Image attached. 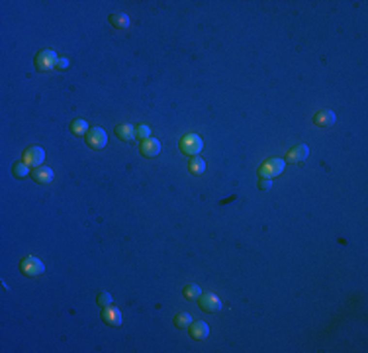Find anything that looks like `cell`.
I'll use <instances>...</instances> for the list:
<instances>
[{
	"label": "cell",
	"instance_id": "cell-1",
	"mask_svg": "<svg viewBox=\"0 0 368 353\" xmlns=\"http://www.w3.org/2000/svg\"><path fill=\"white\" fill-rule=\"evenodd\" d=\"M57 61H59V57L53 49H41V51L35 55V67H37V71H43V73L55 69Z\"/></svg>",
	"mask_w": 368,
	"mask_h": 353
},
{
	"label": "cell",
	"instance_id": "cell-2",
	"mask_svg": "<svg viewBox=\"0 0 368 353\" xmlns=\"http://www.w3.org/2000/svg\"><path fill=\"white\" fill-rule=\"evenodd\" d=\"M202 147H204V141H202V137L196 135V134H188V135H184V137L180 139V151H182L184 155L196 157L200 151H202Z\"/></svg>",
	"mask_w": 368,
	"mask_h": 353
},
{
	"label": "cell",
	"instance_id": "cell-3",
	"mask_svg": "<svg viewBox=\"0 0 368 353\" xmlns=\"http://www.w3.org/2000/svg\"><path fill=\"white\" fill-rule=\"evenodd\" d=\"M286 163L282 159H269L265 165L258 167V175L262 179H272V177H278L282 171H284Z\"/></svg>",
	"mask_w": 368,
	"mask_h": 353
},
{
	"label": "cell",
	"instance_id": "cell-4",
	"mask_svg": "<svg viewBox=\"0 0 368 353\" xmlns=\"http://www.w3.org/2000/svg\"><path fill=\"white\" fill-rule=\"evenodd\" d=\"M86 143L92 147V149H104L108 145V135L102 128H92L88 130L86 134Z\"/></svg>",
	"mask_w": 368,
	"mask_h": 353
},
{
	"label": "cell",
	"instance_id": "cell-5",
	"mask_svg": "<svg viewBox=\"0 0 368 353\" xmlns=\"http://www.w3.org/2000/svg\"><path fill=\"white\" fill-rule=\"evenodd\" d=\"M20 269H22V273H24L26 277H39V275L45 271L43 263H41L37 257H26V259L22 261Z\"/></svg>",
	"mask_w": 368,
	"mask_h": 353
},
{
	"label": "cell",
	"instance_id": "cell-6",
	"mask_svg": "<svg viewBox=\"0 0 368 353\" xmlns=\"http://www.w3.org/2000/svg\"><path fill=\"white\" fill-rule=\"evenodd\" d=\"M43 161H45V151L41 147L33 145L24 151V163H28L30 167H41Z\"/></svg>",
	"mask_w": 368,
	"mask_h": 353
},
{
	"label": "cell",
	"instance_id": "cell-7",
	"mask_svg": "<svg viewBox=\"0 0 368 353\" xmlns=\"http://www.w3.org/2000/svg\"><path fill=\"white\" fill-rule=\"evenodd\" d=\"M200 308L206 312H220L222 310V300L214 294V292H208L200 298Z\"/></svg>",
	"mask_w": 368,
	"mask_h": 353
},
{
	"label": "cell",
	"instance_id": "cell-8",
	"mask_svg": "<svg viewBox=\"0 0 368 353\" xmlns=\"http://www.w3.org/2000/svg\"><path fill=\"white\" fill-rule=\"evenodd\" d=\"M139 149H141V155L143 157H155V155H159V151H161V141L155 139V137L143 139V143H141Z\"/></svg>",
	"mask_w": 368,
	"mask_h": 353
},
{
	"label": "cell",
	"instance_id": "cell-9",
	"mask_svg": "<svg viewBox=\"0 0 368 353\" xmlns=\"http://www.w3.org/2000/svg\"><path fill=\"white\" fill-rule=\"evenodd\" d=\"M102 320L106 324H110V326H122L124 316H122V310H118L114 306H106L104 312H102Z\"/></svg>",
	"mask_w": 368,
	"mask_h": 353
},
{
	"label": "cell",
	"instance_id": "cell-10",
	"mask_svg": "<svg viewBox=\"0 0 368 353\" xmlns=\"http://www.w3.org/2000/svg\"><path fill=\"white\" fill-rule=\"evenodd\" d=\"M116 135L122 139V141H133L135 135H137V130L131 126V124H120L116 128Z\"/></svg>",
	"mask_w": 368,
	"mask_h": 353
},
{
	"label": "cell",
	"instance_id": "cell-11",
	"mask_svg": "<svg viewBox=\"0 0 368 353\" xmlns=\"http://www.w3.org/2000/svg\"><path fill=\"white\" fill-rule=\"evenodd\" d=\"M307 155H309V147L302 143V145L294 147L290 153H288V161H292V163H302V161H305Z\"/></svg>",
	"mask_w": 368,
	"mask_h": 353
},
{
	"label": "cell",
	"instance_id": "cell-12",
	"mask_svg": "<svg viewBox=\"0 0 368 353\" xmlns=\"http://www.w3.org/2000/svg\"><path fill=\"white\" fill-rule=\"evenodd\" d=\"M335 124V114L331 110H321L315 114V126H320V128H329Z\"/></svg>",
	"mask_w": 368,
	"mask_h": 353
},
{
	"label": "cell",
	"instance_id": "cell-13",
	"mask_svg": "<svg viewBox=\"0 0 368 353\" xmlns=\"http://www.w3.org/2000/svg\"><path fill=\"white\" fill-rule=\"evenodd\" d=\"M33 181L39 183V185H49L51 181H53V171H51L49 167H37L33 171Z\"/></svg>",
	"mask_w": 368,
	"mask_h": 353
},
{
	"label": "cell",
	"instance_id": "cell-14",
	"mask_svg": "<svg viewBox=\"0 0 368 353\" xmlns=\"http://www.w3.org/2000/svg\"><path fill=\"white\" fill-rule=\"evenodd\" d=\"M208 334H209V328H208L206 322H194L192 328H190V336H192L194 339H198V341H200V339H206Z\"/></svg>",
	"mask_w": 368,
	"mask_h": 353
},
{
	"label": "cell",
	"instance_id": "cell-15",
	"mask_svg": "<svg viewBox=\"0 0 368 353\" xmlns=\"http://www.w3.org/2000/svg\"><path fill=\"white\" fill-rule=\"evenodd\" d=\"M110 24L118 30H128L129 28V18L126 14H112L110 16Z\"/></svg>",
	"mask_w": 368,
	"mask_h": 353
},
{
	"label": "cell",
	"instance_id": "cell-16",
	"mask_svg": "<svg viewBox=\"0 0 368 353\" xmlns=\"http://www.w3.org/2000/svg\"><path fill=\"white\" fill-rule=\"evenodd\" d=\"M71 132H73L75 135H84V134H88V124H86L84 120H75V122L71 124Z\"/></svg>",
	"mask_w": 368,
	"mask_h": 353
},
{
	"label": "cell",
	"instance_id": "cell-17",
	"mask_svg": "<svg viewBox=\"0 0 368 353\" xmlns=\"http://www.w3.org/2000/svg\"><path fill=\"white\" fill-rule=\"evenodd\" d=\"M204 171H206V161L200 159V157H194V159L190 161V173H194V175H202Z\"/></svg>",
	"mask_w": 368,
	"mask_h": 353
},
{
	"label": "cell",
	"instance_id": "cell-18",
	"mask_svg": "<svg viewBox=\"0 0 368 353\" xmlns=\"http://www.w3.org/2000/svg\"><path fill=\"white\" fill-rule=\"evenodd\" d=\"M12 171H14V177H18V179H26V177L30 175V165L24 163V161H20V163L14 165Z\"/></svg>",
	"mask_w": 368,
	"mask_h": 353
},
{
	"label": "cell",
	"instance_id": "cell-19",
	"mask_svg": "<svg viewBox=\"0 0 368 353\" xmlns=\"http://www.w3.org/2000/svg\"><path fill=\"white\" fill-rule=\"evenodd\" d=\"M192 324V318H190V314H186V312H180L176 318H175V326L178 328V330H184V328H188Z\"/></svg>",
	"mask_w": 368,
	"mask_h": 353
},
{
	"label": "cell",
	"instance_id": "cell-20",
	"mask_svg": "<svg viewBox=\"0 0 368 353\" xmlns=\"http://www.w3.org/2000/svg\"><path fill=\"white\" fill-rule=\"evenodd\" d=\"M184 296L188 300H200V286L198 285H188L184 286Z\"/></svg>",
	"mask_w": 368,
	"mask_h": 353
},
{
	"label": "cell",
	"instance_id": "cell-21",
	"mask_svg": "<svg viewBox=\"0 0 368 353\" xmlns=\"http://www.w3.org/2000/svg\"><path fill=\"white\" fill-rule=\"evenodd\" d=\"M98 304L104 306V308L112 306V294H110V292H100V294H98Z\"/></svg>",
	"mask_w": 368,
	"mask_h": 353
},
{
	"label": "cell",
	"instance_id": "cell-22",
	"mask_svg": "<svg viewBox=\"0 0 368 353\" xmlns=\"http://www.w3.org/2000/svg\"><path fill=\"white\" fill-rule=\"evenodd\" d=\"M137 137H141V139H149V137H151V128L145 126V124L139 126V128H137Z\"/></svg>",
	"mask_w": 368,
	"mask_h": 353
},
{
	"label": "cell",
	"instance_id": "cell-23",
	"mask_svg": "<svg viewBox=\"0 0 368 353\" xmlns=\"http://www.w3.org/2000/svg\"><path fill=\"white\" fill-rule=\"evenodd\" d=\"M271 186H272V179H262L260 177V181H258V188L260 190H271Z\"/></svg>",
	"mask_w": 368,
	"mask_h": 353
},
{
	"label": "cell",
	"instance_id": "cell-24",
	"mask_svg": "<svg viewBox=\"0 0 368 353\" xmlns=\"http://www.w3.org/2000/svg\"><path fill=\"white\" fill-rule=\"evenodd\" d=\"M57 69H61V71H67V69H69V59H65V57H59V61H57Z\"/></svg>",
	"mask_w": 368,
	"mask_h": 353
}]
</instances>
